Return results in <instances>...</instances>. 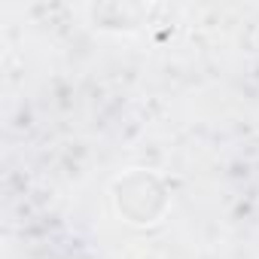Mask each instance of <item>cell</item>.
Masks as SVG:
<instances>
[{"label": "cell", "instance_id": "1", "mask_svg": "<svg viewBox=\"0 0 259 259\" xmlns=\"http://www.w3.org/2000/svg\"><path fill=\"white\" fill-rule=\"evenodd\" d=\"M113 204L116 210L135 226L159 223L171 204L165 183L150 171H128L113 183Z\"/></svg>", "mask_w": 259, "mask_h": 259}]
</instances>
